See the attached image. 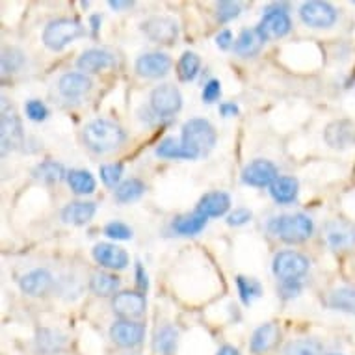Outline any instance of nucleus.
I'll return each instance as SVG.
<instances>
[{
	"mask_svg": "<svg viewBox=\"0 0 355 355\" xmlns=\"http://www.w3.org/2000/svg\"><path fill=\"white\" fill-rule=\"evenodd\" d=\"M82 136H84V144L87 146V149H92L97 155L114 151L125 141L123 128L108 119H95V121L87 123Z\"/></svg>",
	"mask_w": 355,
	"mask_h": 355,
	"instance_id": "1",
	"label": "nucleus"
},
{
	"mask_svg": "<svg viewBox=\"0 0 355 355\" xmlns=\"http://www.w3.org/2000/svg\"><path fill=\"white\" fill-rule=\"evenodd\" d=\"M0 140H2V155L19 149L24 141V132L17 112L8 101L2 97V117H0Z\"/></svg>",
	"mask_w": 355,
	"mask_h": 355,
	"instance_id": "5",
	"label": "nucleus"
},
{
	"mask_svg": "<svg viewBox=\"0 0 355 355\" xmlns=\"http://www.w3.org/2000/svg\"><path fill=\"white\" fill-rule=\"evenodd\" d=\"M84 35V26L75 19H56L45 26L43 32V43L51 51H62L69 43Z\"/></svg>",
	"mask_w": 355,
	"mask_h": 355,
	"instance_id": "4",
	"label": "nucleus"
},
{
	"mask_svg": "<svg viewBox=\"0 0 355 355\" xmlns=\"http://www.w3.org/2000/svg\"><path fill=\"white\" fill-rule=\"evenodd\" d=\"M157 155L160 158H169V160H196L192 153L188 151L181 141L173 140V138H166L164 141H160V146L157 147Z\"/></svg>",
	"mask_w": 355,
	"mask_h": 355,
	"instance_id": "32",
	"label": "nucleus"
},
{
	"mask_svg": "<svg viewBox=\"0 0 355 355\" xmlns=\"http://www.w3.org/2000/svg\"><path fill=\"white\" fill-rule=\"evenodd\" d=\"M24 64V54L15 47H8L2 51V75H10L21 69Z\"/></svg>",
	"mask_w": 355,
	"mask_h": 355,
	"instance_id": "38",
	"label": "nucleus"
},
{
	"mask_svg": "<svg viewBox=\"0 0 355 355\" xmlns=\"http://www.w3.org/2000/svg\"><path fill=\"white\" fill-rule=\"evenodd\" d=\"M112 307L121 320H136L146 313V296L140 292H117L112 300Z\"/></svg>",
	"mask_w": 355,
	"mask_h": 355,
	"instance_id": "11",
	"label": "nucleus"
},
{
	"mask_svg": "<svg viewBox=\"0 0 355 355\" xmlns=\"http://www.w3.org/2000/svg\"><path fill=\"white\" fill-rule=\"evenodd\" d=\"M89 288L94 294L101 297H108L112 294H116L117 288H119V279L116 275L105 274V272H97V274L92 275L89 279Z\"/></svg>",
	"mask_w": 355,
	"mask_h": 355,
	"instance_id": "29",
	"label": "nucleus"
},
{
	"mask_svg": "<svg viewBox=\"0 0 355 355\" xmlns=\"http://www.w3.org/2000/svg\"><path fill=\"white\" fill-rule=\"evenodd\" d=\"M105 234L114 240H130L132 239V229L121 221H112L105 227Z\"/></svg>",
	"mask_w": 355,
	"mask_h": 355,
	"instance_id": "40",
	"label": "nucleus"
},
{
	"mask_svg": "<svg viewBox=\"0 0 355 355\" xmlns=\"http://www.w3.org/2000/svg\"><path fill=\"white\" fill-rule=\"evenodd\" d=\"M240 15V6L234 4V2H220L218 4V19L221 23H227V21H233Z\"/></svg>",
	"mask_w": 355,
	"mask_h": 355,
	"instance_id": "42",
	"label": "nucleus"
},
{
	"mask_svg": "<svg viewBox=\"0 0 355 355\" xmlns=\"http://www.w3.org/2000/svg\"><path fill=\"white\" fill-rule=\"evenodd\" d=\"M95 203H84V201H76L69 203L62 210V220L71 225H86L87 221L95 216Z\"/></svg>",
	"mask_w": 355,
	"mask_h": 355,
	"instance_id": "26",
	"label": "nucleus"
},
{
	"mask_svg": "<svg viewBox=\"0 0 355 355\" xmlns=\"http://www.w3.org/2000/svg\"><path fill=\"white\" fill-rule=\"evenodd\" d=\"M110 338L121 348H136L146 338V326L136 320H117L110 327Z\"/></svg>",
	"mask_w": 355,
	"mask_h": 355,
	"instance_id": "13",
	"label": "nucleus"
},
{
	"mask_svg": "<svg viewBox=\"0 0 355 355\" xmlns=\"http://www.w3.org/2000/svg\"><path fill=\"white\" fill-rule=\"evenodd\" d=\"M92 80L84 73H65L60 76L58 92L65 101H80L89 94Z\"/></svg>",
	"mask_w": 355,
	"mask_h": 355,
	"instance_id": "16",
	"label": "nucleus"
},
{
	"mask_svg": "<svg viewBox=\"0 0 355 355\" xmlns=\"http://www.w3.org/2000/svg\"><path fill=\"white\" fill-rule=\"evenodd\" d=\"M216 130L207 119H188L182 125V136L181 144L187 147L188 151L192 153L193 158L207 157L216 146Z\"/></svg>",
	"mask_w": 355,
	"mask_h": 355,
	"instance_id": "2",
	"label": "nucleus"
},
{
	"mask_svg": "<svg viewBox=\"0 0 355 355\" xmlns=\"http://www.w3.org/2000/svg\"><path fill=\"white\" fill-rule=\"evenodd\" d=\"M24 110H26V116H28V119H32V121H45L49 117L47 106L37 99H30L28 103L24 105Z\"/></svg>",
	"mask_w": 355,
	"mask_h": 355,
	"instance_id": "41",
	"label": "nucleus"
},
{
	"mask_svg": "<svg viewBox=\"0 0 355 355\" xmlns=\"http://www.w3.org/2000/svg\"><path fill=\"white\" fill-rule=\"evenodd\" d=\"M141 32L155 43L171 45L179 37V24L175 19L166 15H155L141 23Z\"/></svg>",
	"mask_w": 355,
	"mask_h": 355,
	"instance_id": "7",
	"label": "nucleus"
},
{
	"mask_svg": "<svg viewBox=\"0 0 355 355\" xmlns=\"http://www.w3.org/2000/svg\"><path fill=\"white\" fill-rule=\"evenodd\" d=\"M53 286V275L45 268H35L21 277V291L28 296H43Z\"/></svg>",
	"mask_w": 355,
	"mask_h": 355,
	"instance_id": "20",
	"label": "nucleus"
},
{
	"mask_svg": "<svg viewBox=\"0 0 355 355\" xmlns=\"http://www.w3.org/2000/svg\"><path fill=\"white\" fill-rule=\"evenodd\" d=\"M270 233L286 244H300L313 234V220L305 214H285L270 221Z\"/></svg>",
	"mask_w": 355,
	"mask_h": 355,
	"instance_id": "3",
	"label": "nucleus"
},
{
	"mask_svg": "<svg viewBox=\"0 0 355 355\" xmlns=\"http://www.w3.org/2000/svg\"><path fill=\"white\" fill-rule=\"evenodd\" d=\"M220 114L223 117L236 116L239 114V106L233 105V103H223V105H220Z\"/></svg>",
	"mask_w": 355,
	"mask_h": 355,
	"instance_id": "47",
	"label": "nucleus"
},
{
	"mask_svg": "<svg viewBox=\"0 0 355 355\" xmlns=\"http://www.w3.org/2000/svg\"><path fill=\"white\" fill-rule=\"evenodd\" d=\"M327 355H343V354H327Z\"/></svg>",
	"mask_w": 355,
	"mask_h": 355,
	"instance_id": "52",
	"label": "nucleus"
},
{
	"mask_svg": "<svg viewBox=\"0 0 355 355\" xmlns=\"http://www.w3.org/2000/svg\"><path fill=\"white\" fill-rule=\"evenodd\" d=\"M250 220H251V210L236 209L233 214L227 218V223L229 225H233V227H240V225H245Z\"/></svg>",
	"mask_w": 355,
	"mask_h": 355,
	"instance_id": "44",
	"label": "nucleus"
},
{
	"mask_svg": "<svg viewBox=\"0 0 355 355\" xmlns=\"http://www.w3.org/2000/svg\"><path fill=\"white\" fill-rule=\"evenodd\" d=\"M309 259L297 251H281L274 259V274L283 283L300 281V277L307 274Z\"/></svg>",
	"mask_w": 355,
	"mask_h": 355,
	"instance_id": "6",
	"label": "nucleus"
},
{
	"mask_svg": "<svg viewBox=\"0 0 355 355\" xmlns=\"http://www.w3.org/2000/svg\"><path fill=\"white\" fill-rule=\"evenodd\" d=\"M171 69V58L162 53L144 54L136 62V73L146 78H160Z\"/></svg>",
	"mask_w": 355,
	"mask_h": 355,
	"instance_id": "17",
	"label": "nucleus"
},
{
	"mask_svg": "<svg viewBox=\"0 0 355 355\" xmlns=\"http://www.w3.org/2000/svg\"><path fill=\"white\" fill-rule=\"evenodd\" d=\"M216 355H240L239 349L234 348V346H231V344H225V346H221L220 349H218V354Z\"/></svg>",
	"mask_w": 355,
	"mask_h": 355,
	"instance_id": "49",
	"label": "nucleus"
},
{
	"mask_svg": "<svg viewBox=\"0 0 355 355\" xmlns=\"http://www.w3.org/2000/svg\"><path fill=\"white\" fill-rule=\"evenodd\" d=\"M264 40L261 37V34L257 32V28H245L240 32V35L234 41V53L239 56H244V58H250V56H255L259 51H261Z\"/></svg>",
	"mask_w": 355,
	"mask_h": 355,
	"instance_id": "25",
	"label": "nucleus"
},
{
	"mask_svg": "<svg viewBox=\"0 0 355 355\" xmlns=\"http://www.w3.org/2000/svg\"><path fill=\"white\" fill-rule=\"evenodd\" d=\"M231 207V198L225 192H210L205 193L203 198L199 199L198 209L196 212L205 218H218L223 216Z\"/></svg>",
	"mask_w": 355,
	"mask_h": 355,
	"instance_id": "22",
	"label": "nucleus"
},
{
	"mask_svg": "<svg viewBox=\"0 0 355 355\" xmlns=\"http://www.w3.org/2000/svg\"><path fill=\"white\" fill-rule=\"evenodd\" d=\"M67 346V337L58 329L41 327L35 333V349L41 355H56Z\"/></svg>",
	"mask_w": 355,
	"mask_h": 355,
	"instance_id": "19",
	"label": "nucleus"
},
{
	"mask_svg": "<svg viewBox=\"0 0 355 355\" xmlns=\"http://www.w3.org/2000/svg\"><path fill=\"white\" fill-rule=\"evenodd\" d=\"M89 23H92V30H94V34H95V32H97L101 26V15H92Z\"/></svg>",
	"mask_w": 355,
	"mask_h": 355,
	"instance_id": "51",
	"label": "nucleus"
},
{
	"mask_svg": "<svg viewBox=\"0 0 355 355\" xmlns=\"http://www.w3.org/2000/svg\"><path fill=\"white\" fill-rule=\"evenodd\" d=\"M297 188L300 184L294 177H277L274 184L270 187V196L274 198L275 203L288 205L296 201Z\"/></svg>",
	"mask_w": 355,
	"mask_h": 355,
	"instance_id": "27",
	"label": "nucleus"
},
{
	"mask_svg": "<svg viewBox=\"0 0 355 355\" xmlns=\"http://www.w3.org/2000/svg\"><path fill=\"white\" fill-rule=\"evenodd\" d=\"M236 286H239L240 300H242L245 305H250L253 300H257V297L262 294L261 283L257 279H251V277H244V275H239V277H236Z\"/></svg>",
	"mask_w": 355,
	"mask_h": 355,
	"instance_id": "37",
	"label": "nucleus"
},
{
	"mask_svg": "<svg viewBox=\"0 0 355 355\" xmlns=\"http://www.w3.org/2000/svg\"><path fill=\"white\" fill-rule=\"evenodd\" d=\"M146 192V184L140 181V179H128V181H123L119 187L116 188V199L119 203H130V201H136L140 199Z\"/></svg>",
	"mask_w": 355,
	"mask_h": 355,
	"instance_id": "33",
	"label": "nucleus"
},
{
	"mask_svg": "<svg viewBox=\"0 0 355 355\" xmlns=\"http://www.w3.org/2000/svg\"><path fill=\"white\" fill-rule=\"evenodd\" d=\"M34 177L41 182H58L65 177V169L60 162L54 160H45L40 166H35Z\"/></svg>",
	"mask_w": 355,
	"mask_h": 355,
	"instance_id": "34",
	"label": "nucleus"
},
{
	"mask_svg": "<svg viewBox=\"0 0 355 355\" xmlns=\"http://www.w3.org/2000/svg\"><path fill=\"white\" fill-rule=\"evenodd\" d=\"M108 4H110V8H114V10H125V8L132 6V2H121V0H112Z\"/></svg>",
	"mask_w": 355,
	"mask_h": 355,
	"instance_id": "50",
	"label": "nucleus"
},
{
	"mask_svg": "<svg viewBox=\"0 0 355 355\" xmlns=\"http://www.w3.org/2000/svg\"><path fill=\"white\" fill-rule=\"evenodd\" d=\"M123 175V164H105L101 166V179L106 187H116L117 182L121 181Z\"/></svg>",
	"mask_w": 355,
	"mask_h": 355,
	"instance_id": "39",
	"label": "nucleus"
},
{
	"mask_svg": "<svg viewBox=\"0 0 355 355\" xmlns=\"http://www.w3.org/2000/svg\"><path fill=\"white\" fill-rule=\"evenodd\" d=\"M324 240L333 251H348L355 248V227L344 220H333L324 227Z\"/></svg>",
	"mask_w": 355,
	"mask_h": 355,
	"instance_id": "12",
	"label": "nucleus"
},
{
	"mask_svg": "<svg viewBox=\"0 0 355 355\" xmlns=\"http://www.w3.org/2000/svg\"><path fill=\"white\" fill-rule=\"evenodd\" d=\"M324 140L331 149H349L355 147V123L349 119H337L329 123L324 130Z\"/></svg>",
	"mask_w": 355,
	"mask_h": 355,
	"instance_id": "15",
	"label": "nucleus"
},
{
	"mask_svg": "<svg viewBox=\"0 0 355 355\" xmlns=\"http://www.w3.org/2000/svg\"><path fill=\"white\" fill-rule=\"evenodd\" d=\"M179 343V331L173 326L158 327L153 338V349L157 355H175Z\"/></svg>",
	"mask_w": 355,
	"mask_h": 355,
	"instance_id": "24",
	"label": "nucleus"
},
{
	"mask_svg": "<svg viewBox=\"0 0 355 355\" xmlns=\"http://www.w3.org/2000/svg\"><path fill=\"white\" fill-rule=\"evenodd\" d=\"M300 17L311 28H329L337 21V10L327 2L311 0L300 8Z\"/></svg>",
	"mask_w": 355,
	"mask_h": 355,
	"instance_id": "8",
	"label": "nucleus"
},
{
	"mask_svg": "<svg viewBox=\"0 0 355 355\" xmlns=\"http://www.w3.org/2000/svg\"><path fill=\"white\" fill-rule=\"evenodd\" d=\"M300 291H302V285H300L297 281H288V283H283V285H281V294H283V297L297 296Z\"/></svg>",
	"mask_w": 355,
	"mask_h": 355,
	"instance_id": "46",
	"label": "nucleus"
},
{
	"mask_svg": "<svg viewBox=\"0 0 355 355\" xmlns=\"http://www.w3.org/2000/svg\"><path fill=\"white\" fill-rule=\"evenodd\" d=\"M199 67H201V60L196 53H184L177 64V75H179V80L181 82H190L193 80L199 73Z\"/></svg>",
	"mask_w": 355,
	"mask_h": 355,
	"instance_id": "35",
	"label": "nucleus"
},
{
	"mask_svg": "<svg viewBox=\"0 0 355 355\" xmlns=\"http://www.w3.org/2000/svg\"><path fill=\"white\" fill-rule=\"evenodd\" d=\"M221 95V84L220 80H216V78H212V80H209L207 84H205L203 87V101L207 103V105H210V103H214V101H218V97Z\"/></svg>",
	"mask_w": 355,
	"mask_h": 355,
	"instance_id": "43",
	"label": "nucleus"
},
{
	"mask_svg": "<svg viewBox=\"0 0 355 355\" xmlns=\"http://www.w3.org/2000/svg\"><path fill=\"white\" fill-rule=\"evenodd\" d=\"M277 340H279V327H277V324H274V322L262 324L261 327H257L253 337H251L250 352L255 355L266 354V352L274 348Z\"/></svg>",
	"mask_w": 355,
	"mask_h": 355,
	"instance_id": "21",
	"label": "nucleus"
},
{
	"mask_svg": "<svg viewBox=\"0 0 355 355\" xmlns=\"http://www.w3.org/2000/svg\"><path fill=\"white\" fill-rule=\"evenodd\" d=\"M216 45H218L220 49H223V51L231 47V45H234L231 30H221L220 34L216 35Z\"/></svg>",
	"mask_w": 355,
	"mask_h": 355,
	"instance_id": "45",
	"label": "nucleus"
},
{
	"mask_svg": "<svg viewBox=\"0 0 355 355\" xmlns=\"http://www.w3.org/2000/svg\"><path fill=\"white\" fill-rule=\"evenodd\" d=\"M182 97L181 92L171 84H162L153 89L151 94V108L153 112L160 117L175 116L177 112L181 110Z\"/></svg>",
	"mask_w": 355,
	"mask_h": 355,
	"instance_id": "9",
	"label": "nucleus"
},
{
	"mask_svg": "<svg viewBox=\"0 0 355 355\" xmlns=\"http://www.w3.org/2000/svg\"><path fill=\"white\" fill-rule=\"evenodd\" d=\"M329 307L355 315V288L340 286L337 291H333L329 294Z\"/></svg>",
	"mask_w": 355,
	"mask_h": 355,
	"instance_id": "31",
	"label": "nucleus"
},
{
	"mask_svg": "<svg viewBox=\"0 0 355 355\" xmlns=\"http://www.w3.org/2000/svg\"><path fill=\"white\" fill-rule=\"evenodd\" d=\"M207 225V218L198 212H193V214L188 216H181V218H177L173 221V229L175 233L182 234V236H193V234L201 233Z\"/></svg>",
	"mask_w": 355,
	"mask_h": 355,
	"instance_id": "28",
	"label": "nucleus"
},
{
	"mask_svg": "<svg viewBox=\"0 0 355 355\" xmlns=\"http://www.w3.org/2000/svg\"><path fill=\"white\" fill-rule=\"evenodd\" d=\"M136 277H138V286H140V291H146L147 288V275L144 272V266H141L140 262L136 264Z\"/></svg>",
	"mask_w": 355,
	"mask_h": 355,
	"instance_id": "48",
	"label": "nucleus"
},
{
	"mask_svg": "<svg viewBox=\"0 0 355 355\" xmlns=\"http://www.w3.org/2000/svg\"><path fill=\"white\" fill-rule=\"evenodd\" d=\"M292 28V21L285 10H266L264 17L257 26V32L261 34L264 41L268 40H279L286 35Z\"/></svg>",
	"mask_w": 355,
	"mask_h": 355,
	"instance_id": "14",
	"label": "nucleus"
},
{
	"mask_svg": "<svg viewBox=\"0 0 355 355\" xmlns=\"http://www.w3.org/2000/svg\"><path fill=\"white\" fill-rule=\"evenodd\" d=\"M116 62V58L112 56L108 51L103 49H89L86 53L82 54L76 65L80 71H87V73H99L103 69H108Z\"/></svg>",
	"mask_w": 355,
	"mask_h": 355,
	"instance_id": "23",
	"label": "nucleus"
},
{
	"mask_svg": "<svg viewBox=\"0 0 355 355\" xmlns=\"http://www.w3.org/2000/svg\"><path fill=\"white\" fill-rule=\"evenodd\" d=\"M94 259L108 270H125L128 264L127 251L117 248L116 244H105V242L95 245Z\"/></svg>",
	"mask_w": 355,
	"mask_h": 355,
	"instance_id": "18",
	"label": "nucleus"
},
{
	"mask_svg": "<svg viewBox=\"0 0 355 355\" xmlns=\"http://www.w3.org/2000/svg\"><path fill=\"white\" fill-rule=\"evenodd\" d=\"M322 344L316 338H297L285 346L283 355H320Z\"/></svg>",
	"mask_w": 355,
	"mask_h": 355,
	"instance_id": "36",
	"label": "nucleus"
},
{
	"mask_svg": "<svg viewBox=\"0 0 355 355\" xmlns=\"http://www.w3.org/2000/svg\"><path fill=\"white\" fill-rule=\"evenodd\" d=\"M67 182H69L71 190L78 193V196L94 193L95 190L94 175L86 171V169H71L67 173Z\"/></svg>",
	"mask_w": 355,
	"mask_h": 355,
	"instance_id": "30",
	"label": "nucleus"
},
{
	"mask_svg": "<svg viewBox=\"0 0 355 355\" xmlns=\"http://www.w3.org/2000/svg\"><path fill=\"white\" fill-rule=\"evenodd\" d=\"M277 177H279V173H277L275 164L264 160V158H257V160L248 164L242 171V182L255 188L272 187Z\"/></svg>",
	"mask_w": 355,
	"mask_h": 355,
	"instance_id": "10",
	"label": "nucleus"
}]
</instances>
